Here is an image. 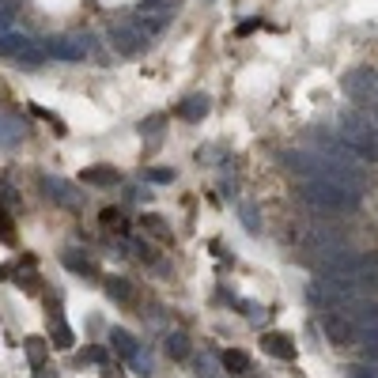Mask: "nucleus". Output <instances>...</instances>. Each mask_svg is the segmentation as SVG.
Here are the masks:
<instances>
[{"instance_id": "nucleus-9", "label": "nucleus", "mask_w": 378, "mask_h": 378, "mask_svg": "<svg viewBox=\"0 0 378 378\" xmlns=\"http://www.w3.org/2000/svg\"><path fill=\"white\" fill-rule=\"evenodd\" d=\"M167 352H171L174 359H186V352H189L186 337H182V333H171V337H167Z\"/></svg>"}, {"instance_id": "nucleus-8", "label": "nucleus", "mask_w": 378, "mask_h": 378, "mask_svg": "<svg viewBox=\"0 0 378 378\" xmlns=\"http://www.w3.org/2000/svg\"><path fill=\"white\" fill-rule=\"evenodd\" d=\"M84 182H95V186H106V182H117L114 171H106V167H91V171L84 174Z\"/></svg>"}, {"instance_id": "nucleus-2", "label": "nucleus", "mask_w": 378, "mask_h": 378, "mask_svg": "<svg viewBox=\"0 0 378 378\" xmlns=\"http://www.w3.org/2000/svg\"><path fill=\"white\" fill-rule=\"evenodd\" d=\"M299 197L310 200V205H318V208H348L359 193L344 189L341 182H329V178H303Z\"/></svg>"}, {"instance_id": "nucleus-3", "label": "nucleus", "mask_w": 378, "mask_h": 378, "mask_svg": "<svg viewBox=\"0 0 378 378\" xmlns=\"http://www.w3.org/2000/svg\"><path fill=\"white\" fill-rule=\"evenodd\" d=\"M321 333H325V341L337 344V348L356 344V325H352L341 310H321Z\"/></svg>"}, {"instance_id": "nucleus-16", "label": "nucleus", "mask_w": 378, "mask_h": 378, "mask_svg": "<svg viewBox=\"0 0 378 378\" xmlns=\"http://www.w3.org/2000/svg\"><path fill=\"white\" fill-rule=\"evenodd\" d=\"M0 238H4V243H12V238H15L12 220H8V212H4V208H0Z\"/></svg>"}, {"instance_id": "nucleus-11", "label": "nucleus", "mask_w": 378, "mask_h": 378, "mask_svg": "<svg viewBox=\"0 0 378 378\" xmlns=\"http://www.w3.org/2000/svg\"><path fill=\"white\" fill-rule=\"evenodd\" d=\"M27 356H30V363H35V367H42V356H46L42 337H30V341H27Z\"/></svg>"}, {"instance_id": "nucleus-17", "label": "nucleus", "mask_w": 378, "mask_h": 378, "mask_svg": "<svg viewBox=\"0 0 378 378\" xmlns=\"http://www.w3.org/2000/svg\"><path fill=\"white\" fill-rule=\"evenodd\" d=\"M35 378H57V375H50V371H42V367H38V375Z\"/></svg>"}, {"instance_id": "nucleus-5", "label": "nucleus", "mask_w": 378, "mask_h": 378, "mask_svg": "<svg viewBox=\"0 0 378 378\" xmlns=\"http://www.w3.org/2000/svg\"><path fill=\"white\" fill-rule=\"evenodd\" d=\"M356 348H359V356H363V363H378V325L375 329H359Z\"/></svg>"}, {"instance_id": "nucleus-6", "label": "nucleus", "mask_w": 378, "mask_h": 378, "mask_svg": "<svg viewBox=\"0 0 378 378\" xmlns=\"http://www.w3.org/2000/svg\"><path fill=\"white\" fill-rule=\"evenodd\" d=\"M110 344H114V352H117V356H125V359H133L136 352H140V348H136V341L125 333V329H114V333H110Z\"/></svg>"}, {"instance_id": "nucleus-12", "label": "nucleus", "mask_w": 378, "mask_h": 378, "mask_svg": "<svg viewBox=\"0 0 378 378\" xmlns=\"http://www.w3.org/2000/svg\"><path fill=\"white\" fill-rule=\"evenodd\" d=\"M348 378H378V363H352Z\"/></svg>"}, {"instance_id": "nucleus-14", "label": "nucleus", "mask_w": 378, "mask_h": 378, "mask_svg": "<svg viewBox=\"0 0 378 378\" xmlns=\"http://www.w3.org/2000/svg\"><path fill=\"white\" fill-rule=\"evenodd\" d=\"M102 227H110V231H122L125 223H122V216H117L114 208H106V212H102Z\"/></svg>"}, {"instance_id": "nucleus-1", "label": "nucleus", "mask_w": 378, "mask_h": 378, "mask_svg": "<svg viewBox=\"0 0 378 378\" xmlns=\"http://www.w3.org/2000/svg\"><path fill=\"white\" fill-rule=\"evenodd\" d=\"M341 136H344L352 155L367 159V163H378V129H375V122H367L363 114H344Z\"/></svg>"}, {"instance_id": "nucleus-10", "label": "nucleus", "mask_w": 378, "mask_h": 378, "mask_svg": "<svg viewBox=\"0 0 378 378\" xmlns=\"http://www.w3.org/2000/svg\"><path fill=\"white\" fill-rule=\"evenodd\" d=\"M53 321V325H57V329H53V337H57V341H53V344H57V348H72V329L68 325H64V321H61V314L57 318H50Z\"/></svg>"}, {"instance_id": "nucleus-4", "label": "nucleus", "mask_w": 378, "mask_h": 378, "mask_svg": "<svg viewBox=\"0 0 378 378\" xmlns=\"http://www.w3.org/2000/svg\"><path fill=\"white\" fill-rule=\"evenodd\" d=\"M261 348L269 352L272 359H284V363H292L299 352H295V341L287 333H261Z\"/></svg>"}, {"instance_id": "nucleus-7", "label": "nucleus", "mask_w": 378, "mask_h": 378, "mask_svg": "<svg viewBox=\"0 0 378 378\" xmlns=\"http://www.w3.org/2000/svg\"><path fill=\"white\" fill-rule=\"evenodd\" d=\"M223 367H227L231 375H246L250 371V356H246V352H223Z\"/></svg>"}, {"instance_id": "nucleus-13", "label": "nucleus", "mask_w": 378, "mask_h": 378, "mask_svg": "<svg viewBox=\"0 0 378 378\" xmlns=\"http://www.w3.org/2000/svg\"><path fill=\"white\" fill-rule=\"evenodd\" d=\"M205 110H208L205 99H193V102H186V106H182V114H186V117H200Z\"/></svg>"}, {"instance_id": "nucleus-18", "label": "nucleus", "mask_w": 378, "mask_h": 378, "mask_svg": "<svg viewBox=\"0 0 378 378\" xmlns=\"http://www.w3.org/2000/svg\"><path fill=\"white\" fill-rule=\"evenodd\" d=\"M375 117H378V114H375Z\"/></svg>"}, {"instance_id": "nucleus-15", "label": "nucleus", "mask_w": 378, "mask_h": 378, "mask_svg": "<svg viewBox=\"0 0 378 378\" xmlns=\"http://www.w3.org/2000/svg\"><path fill=\"white\" fill-rule=\"evenodd\" d=\"M110 295H114V299H133V292H129L125 280H110Z\"/></svg>"}]
</instances>
